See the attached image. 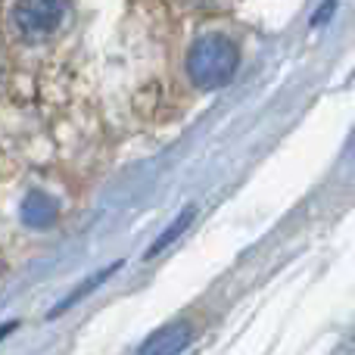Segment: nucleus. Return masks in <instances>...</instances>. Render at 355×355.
Instances as JSON below:
<instances>
[{
    "mask_svg": "<svg viewBox=\"0 0 355 355\" xmlns=\"http://www.w3.org/2000/svg\"><path fill=\"white\" fill-rule=\"evenodd\" d=\"M193 215H196V209H193V206H187V209H184V212L178 215V218L172 221V225H168L166 231L159 234V240H156V243L150 246V256H156V252H162V250H166L168 243H175V240L181 237V234H184V231H187V227H190V221H193Z\"/></svg>",
    "mask_w": 355,
    "mask_h": 355,
    "instance_id": "5",
    "label": "nucleus"
},
{
    "mask_svg": "<svg viewBox=\"0 0 355 355\" xmlns=\"http://www.w3.org/2000/svg\"><path fill=\"white\" fill-rule=\"evenodd\" d=\"M334 10H337V0H327V3L321 6V12H315V19H312V22H315V25H318V22H327Z\"/></svg>",
    "mask_w": 355,
    "mask_h": 355,
    "instance_id": "7",
    "label": "nucleus"
},
{
    "mask_svg": "<svg viewBox=\"0 0 355 355\" xmlns=\"http://www.w3.org/2000/svg\"><path fill=\"white\" fill-rule=\"evenodd\" d=\"M240 50L225 35H202L187 53V75L202 91H218L237 75Z\"/></svg>",
    "mask_w": 355,
    "mask_h": 355,
    "instance_id": "1",
    "label": "nucleus"
},
{
    "mask_svg": "<svg viewBox=\"0 0 355 355\" xmlns=\"http://www.w3.org/2000/svg\"><path fill=\"white\" fill-rule=\"evenodd\" d=\"M119 268H122V262H116V265H112V268L100 271V275H94V277H91V281H85V284H81V287H78V290H75V293H72V296H66V300H62V302H60V306H56V309H53V312H50V318H56V315H62V312H66V309H69V306H72V302H78V300H81V296H85V293H91V290H97V284H100V281H106V277H110V275H112V271H119Z\"/></svg>",
    "mask_w": 355,
    "mask_h": 355,
    "instance_id": "6",
    "label": "nucleus"
},
{
    "mask_svg": "<svg viewBox=\"0 0 355 355\" xmlns=\"http://www.w3.org/2000/svg\"><path fill=\"white\" fill-rule=\"evenodd\" d=\"M190 340H193L190 321H172V324L159 327L153 337H147L137 355H181L190 346Z\"/></svg>",
    "mask_w": 355,
    "mask_h": 355,
    "instance_id": "3",
    "label": "nucleus"
},
{
    "mask_svg": "<svg viewBox=\"0 0 355 355\" xmlns=\"http://www.w3.org/2000/svg\"><path fill=\"white\" fill-rule=\"evenodd\" d=\"M69 19V0H19L12 6V28L22 41H44Z\"/></svg>",
    "mask_w": 355,
    "mask_h": 355,
    "instance_id": "2",
    "label": "nucleus"
},
{
    "mask_svg": "<svg viewBox=\"0 0 355 355\" xmlns=\"http://www.w3.org/2000/svg\"><path fill=\"white\" fill-rule=\"evenodd\" d=\"M19 215H22V221L28 227H50L56 218H60V202L53 200L50 193H44V190H31L28 196L22 200V206H19Z\"/></svg>",
    "mask_w": 355,
    "mask_h": 355,
    "instance_id": "4",
    "label": "nucleus"
},
{
    "mask_svg": "<svg viewBox=\"0 0 355 355\" xmlns=\"http://www.w3.org/2000/svg\"><path fill=\"white\" fill-rule=\"evenodd\" d=\"M10 331H16V324H12V321H10V324H0V340H3Z\"/></svg>",
    "mask_w": 355,
    "mask_h": 355,
    "instance_id": "8",
    "label": "nucleus"
}]
</instances>
